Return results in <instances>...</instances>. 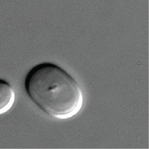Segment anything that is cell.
Returning a JSON list of instances; mask_svg holds the SVG:
<instances>
[{"label": "cell", "mask_w": 149, "mask_h": 149, "mask_svg": "<svg viewBox=\"0 0 149 149\" xmlns=\"http://www.w3.org/2000/svg\"><path fill=\"white\" fill-rule=\"evenodd\" d=\"M16 100V93L11 84L0 79V115L12 108Z\"/></svg>", "instance_id": "obj_2"}, {"label": "cell", "mask_w": 149, "mask_h": 149, "mask_svg": "<svg viewBox=\"0 0 149 149\" xmlns=\"http://www.w3.org/2000/svg\"><path fill=\"white\" fill-rule=\"evenodd\" d=\"M24 85L30 100L52 118H71L82 108L80 85L66 70L54 63H42L32 67L26 77Z\"/></svg>", "instance_id": "obj_1"}]
</instances>
